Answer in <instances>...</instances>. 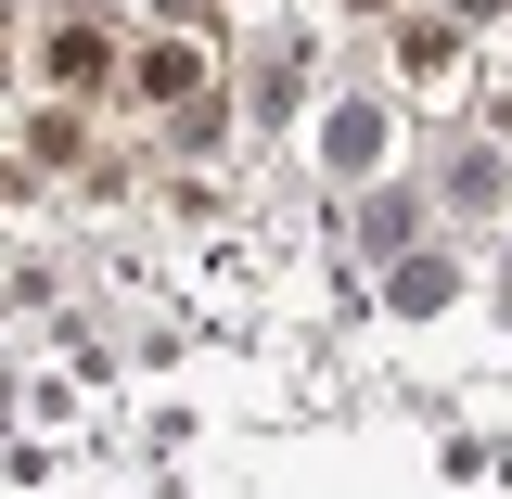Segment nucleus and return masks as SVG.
Instances as JSON below:
<instances>
[{"instance_id":"obj_1","label":"nucleus","mask_w":512,"mask_h":499,"mask_svg":"<svg viewBox=\"0 0 512 499\" xmlns=\"http://www.w3.org/2000/svg\"><path fill=\"white\" fill-rule=\"evenodd\" d=\"M39 77H52V103H103V90H128V52L90 26V13H64L52 39H39Z\"/></svg>"},{"instance_id":"obj_2","label":"nucleus","mask_w":512,"mask_h":499,"mask_svg":"<svg viewBox=\"0 0 512 499\" xmlns=\"http://www.w3.org/2000/svg\"><path fill=\"white\" fill-rule=\"evenodd\" d=\"M205 39H128V103H167V116H205Z\"/></svg>"},{"instance_id":"obj_3","label":"nucleus","mask_w":512,"mask_h":499,"mask_svg":"<svg viewBox=\"0 0 512 499\" xmlns=\"http://www.w3.org/2000/svg\"><path fill=\"white\" fill-rule=\"evenodd\" d=\"M436 192H448V218H500V205H512V167H500V141H461Z\"/></svg>"},{"instance_id":"obj_4","label":"nucleus","mask_w":512,"mask_h":499,"mask_svg":"<svg viewBox=\"0 0 512 499\" xmlns=\"http://www.w3.org/2000/svg\"><path fill=\"white\" fill-rule=\"evenodd\" d=\"M397 77H410V90H448V77H461V26H448V13H410V26H397Z\"/></svg>"},{"instance_id":"obj_5","label":"nucleus","mask_w":512,"mask_h":499,"mask_svg":"<svg viewBox=\"0 0 512 499\" xmlns=\"http://www.w3.org/2000/svg\"><path fill=\"white\" fill-rule=\"evenodd\" d=\"M77 141H90V116H77V103H39V116H13V154H26V167H64Z\"/></svg>"},{"instance_id":"obj_6","label":"nucleus","mask_w":512,"mask_h":499,"mask_svg":"<svg viewBox=\"0 0 512 499\" xmlns=\"http://www.w3.org/2000/svg\"><path fill=\"white\" fill-rule=\"evenodd\" d=\"M346 13H397V0H346Z\"/></svg>"}]
</instances>
